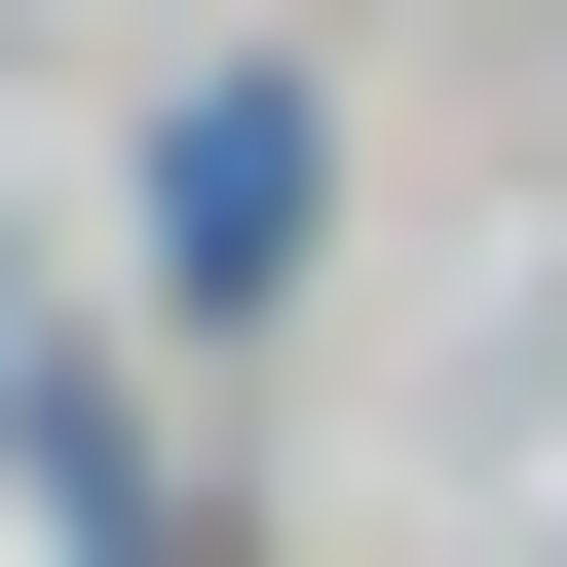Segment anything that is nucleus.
I'll return each mask as SVG.
<instances>
[{"mask_svg":"<svg viewBox=\"0 0 567 567\" xmlns=\"http://www.w3.org/2000/svg\"><path fill=\"white\" fill-rule=\"evenodd\" d=\"M152 265H189V303H265V265H303V76H227V114L152 152Z\"/></svg>","mask_w":567,"mask_h":567,"instance_id":"f257e3e1","label":"nucleus"}]
</instances>
